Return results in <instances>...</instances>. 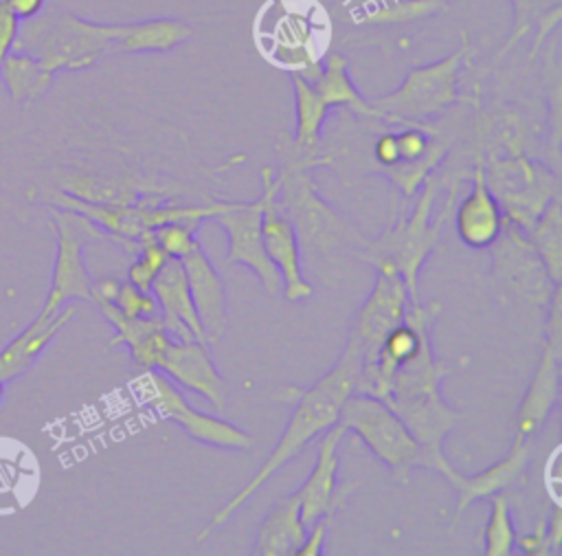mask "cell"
Segmentation results:
<instances>
[{"mask_svg":"<svg viewBox=\"0 0 562 556\" xmlns=\"http://www.w3.org/2000/svg\"><path fill=\"white\" fill-rule=\"evenodd\" d=\"M360 352L353 341L347 338V345L336 360V365L323 374L312 387L305 391H296V402L292 409V415L274 444L268 459L259 466V470L241 486V490L231 497L224 508H220L211 521L204 525V530L198 534V541L209 538L217 527H222L246 501L255 497V492L290 459H294L305 444H310L314 437H318L323 431L334 426L340 415V407L347 400V396L353 391L358 374H360Z\"/></svg>","mask_w":562,"mask_h":556,"instance_id":"obj_1","label":"cell"},{"mask_svg":"<svg viewBox=\"0 0 562 556\" xmlns=\"http://www.w3.org/2000/svg\"><path fill=\"white\" fill-rule=\"evenodd\" d=\"M443 374L446 365L435 356L430 332H426L415 354L395 369L382 398L430 453H443V440L459 420V413L441 398Z\"/></svg>","mask_w":562,"mask_h":556,"instance_id":"obj_2","label":"cell"},{"mask_svg":"<svg viewBox=\"0 0 562 556\" xmlns=\"http://www.w3.org/2000/svg\"><path fill=\"white\" fill-rule=\"evenodd\" d=\"M116 33V22H92L68 11L48 9L20 22L13 48L57 75L61 70H83L114 53Z\"/></svg>","mask_w":562,"mask_h":556,"instance_id":"obj_3","label":"cell"},{"mask_svg":"<svg viewBox=\"0 0 562 556\" xmlns=\"http://www.w3.org/2000/svg\"><path fill=\"white\" fill-rule=\"evenodd\" d=\"M459 185L461 182H457V180L450 185L446 204H443L439 218L432 220L437 178L430 176L422 185V193L417 196V202H415V209L411 211V215H400L393 229L384 231L378 240L362 244L360 257L364 262H369L371 266H375L380 262L393 264V268L402 275V279L406 283L411 303L422 301L419 288H417V277H419V270H422L424 262L428 259V255L437 248L439 235H441V229H443L448 215H452V211H454L452 207H454Z\"/></svg>","mask_w":562,"mask_h":556,"instance_id":"obj_4","label":"cell"},{"mask_svg":"<svg viewBox=\"0 0 562 556\" xmlns=\"http://www.w3.org/2000/svg\"><path fill=\"white\" fill-rule=\"evenodd\" d=\"M338 424L351 431L384 464L397 481H408L413 468L424 466L437 470L446 459L443 453H430L406 429L402 418L380 398L351 391L340 407Z\"/></svg>","mask_w":562,"mask_h":556,"instance_id":"obj_5","label":"cell"},{"mask_svg":"<svg viewBox=\"0 0 562 556\" xmlns=\"http://www.w3.org/2000/svg\"><path fill=\"white\" fill-rule=\"evenodd\" d=\"M474 53L468 33H463V42L448 57L411 68L404 81L389 94L371 99V108L378 112L380 121L406 125L422 123L446 108L463 101L459 92V68Z\"/></svg>","mask_w":562,"mask_h":556,"instance_id":"obj_6","label":"cell"},{"mask_svg":"<svg viewBox=\"0 0 562 556\" xmlns=\"http://www.w3.org/2000/svg\"><path fill=\"white\" fill-rule=\"evenodd\" d=\"M485 180L503 211V220L512 222L522 233H527L547 204L560 196L558 174L522 154H485Z\"/></svg>","mask_w":562,"mask_h":556,"instance_id":"obj_7","label":"cell"},{"mask_svg":"<svg viewBox=\"0 0 562 556\" xmlns=\"http://www.w3.org/2000/svg\"><path fill=\"white\" fill-rule=\"evenodd\" d=\"M140 391L154 413L180 424V429L200 444L228 451H246L255 446V437L244 429L217 415H206L193 409L182 391L176 387V382L158 374V369L145 371V378L140 380Z\"/></svg>","mask_w":562,"mask_h":556,"instance_id":"obj_8","label":"cell"},{"mask_svg":"<svg viewBox=\"0 0 562 556\" xmlns=\"http://www.w3.org/2000/svg\"><path fill=\"white\" fill-rule=\"evenodd\" d=\"M408 303L411 299L406 283L402 275L393 268V264H375V283L360 310L356 312L349 332V341L356 343L362 358L360 374L373 367L382 341L395 325L404 321Z\"/></svg>","mask_w":562,"mask_h":556,"instance_id":"obj_9","label":"cell"},{"mask_svg":"<svg viewBox=\"0 0 562 556\" xmlns=\"http://www.w3.org/2000/svg\"><path fill=\"white\" fill-rule=\"evenodd\" d=\"M55 235H57V248H55L50 290L37 316L55 314L70 299L90 301L92 279L83 262V246L90 237H99L101 231L83 215L70 209H59L55 211Z\"/></svg>","mask_w":562,"mask_h":556,"instance_id":"obj_10","label":"cell"},{"mask_svg":"<svg viewBox=\"0 0 562 556\" xmlns=\"http://www.w3.org/2000/svg\"><path fill=\"white\" fill-rule=\"evenodd\" d=\"M261 240L268 259L281 275L283 297L292 303L310 299L314 288L303 277L299 235L279 204V178L272 167L261 169Z\"/></svg>","mask_w":562,"mask_h":556,"instance_id":"obj_11","label":"cell"},{"mask_svg":"<svg viewBox=\"0 0 562 556\" xmlns=\"http://www.w3.org/2000/svg\"><path fill=\"white\" fill-rule=\"evenodd\" d=\"M492 246L496 277H501L503 283L518 297L547 308L558 283L551 281L527 235L512 222L503 220L501 235L492 242Z\"/></svg>","mask_w":562,"mask_h":556,"instance_id":"obj_12","label":"cell"},{"mask_svg":"<svg viewBox=\"0 0 562 556\" xmlns=\"http://www.w3.org/2000/svg\"><path fill=\"white\" fill-rule=\"evenodd\" d=\"M215 222L224 229L228 240L226 262L250 268L268 294H281V275L268 259L261 240V196L255 202L235 200L231 209L215 215Z\"/></svg>","mask_w":562,"mask_h":556,"instance_id":"obj_13","label":"cell"},{"mask_svg":"<svg viewBox=\"0 0 562 556\" xmlns=\"http://www.w3.org/2000/svg\"><path fill=\"white\" fill-rule=\"evenodd\" d=\"M345 435H347V429L338 422L318 435L321 440L316 451V464L310 470L303 486L296 490L299 505H301V521L305 527H310L318 519H331L334 512L342 505L345 497L353 490L351 483L338 488V466H340L338 446Z\"/></svg>","mask_w":562,"mask_h":556,"instance_id":"obj_14","label":"cell"},{"mask_svg":"<svg viewBox=\"0 0 562 556\" xmlns=\"http://www.w3.org/2000/svg\"><path fill=\"white\" fill-rule=\"evenodd\" d=\"M472 189L452 211L454 229L461 242L470 248H487L501 235L503 211L485 180V147L481 127L474 121V167L470 174Z\"/></svg>","mask_w":562,"mask_h":556,"instance_id":"obj_15","label":"cell"},{"mask_svg":"<svg viewBox=\"0 0 562 556\" xmlns=\"http://www.w3.org/2000/svg\"><path fill=\"white\" fill-rule=\"evenodd\" d=\"M171 382L178 387L193 391L209 400L215 411H224L226 407V382L217 371L206 343L202 341H178L171 338L162 363L158 367Z\"/></svg>","mask_w":562,"mask_h":556,"instance_id":"obj_16","label":"cell"},{"mask_svg":"<svg viewBox=\"0 0 562 556\" xmlns=\"http://www.w3.org/2000/svg\"><path fill=\"white\" fill-rule=\"evenodd\" d=\"M527 462H529V440L518 437V435H516L509 453L503 459H498L490 468H485L481 472H474V475H461L448 464V459H443L437 466V472L457 492L454 519H459L470 503H474L479 499H490L492 494L503 492L505 488H509L525 472Z\"/></svg>","mask_w":562,"mask_h":556,"instance_id":"obj_17","label":"cell"},{"mask_svg":"<svg viewBox=\"0 0 562 556\" xmlns=\"http://www.w3.org/2000/svg\"><path fill=\"white\" fill-rule=\"evenodd\" d=\"M151 294L158 303V314L167 332L171 334V338H178V341L195 338L206 343L202 323L198 319V312L191 299L189 279L180 259L169 257L165 262V266L160 268V273L151 283Z\"/></svg>","mask_w":562,"mask_h":556,"instance_id":"obj_18","label":"cell"},{"mask_svg":"<svg viewBox=\"0 0 562 556\" xmlns=\"http://www.w3.org/2000/svg\"><path fill=\"white\" fill-rule=\"evenodd\" d=\"M189 279L191 299L202 323L206 343H217L228 325V294L226 286L198 244L187 257L180 259Z\"/></svg>","mask_w":562,"mask_h":556,"instance_id":"obj_19","label":"cell"},{"mask_svg":"<svg viewBox=\"0 0 562 556\" xmlns=\"http://www.w3.org/2000/svg\"><path fill=\"white\" fill-rule=\"evenodd\" d=\"M105 321L114 327V338L110 341V347L127 345L132 360L149 371L158 369L162 363V356L171 343V334L167 332L160 314L154 316H127L123 314L114 303L103 301L97 303Z\"/></svg>","mask_w":562,"mask_h":556,"instance_id":"obj_20","label":"cell"},{"mask_svg":"<svg viewBox=\"0 0 562 556\" xmlns=\"http://www.w3.org/2000/svg\"><path fill=\"white\" fill-rule=\"evenodd\" d=\"M77 305H61L50 316H35L15 338L0 349V380L11 382L22 376L37 356L53 343V338L70 323Z\"/></svg>","mask_w":562,"mask_h":556,"instance_id":"obj_21","label":"cell"},{"mask_svg":"<svg viewBox=\"0 0 562 556\" xmlns=\"http://www.w3.org/2000/svg\"><path fill=\"white\" fill-rule=\"evenodd\" d=\"M292 90H294V138L292 154H285V165L312 167L321 165L316 156L321 145L323 123L329 114V108L318 97L314 86L301 75L292 73Z\"/></svg>","mask_w":562,"mask_h":556,"instance_id":"obj_22","label":"cell"},{"mask_svg":"<svg viewBox=\"0 0 562 556\" xmlns=\"http://www.w3.org/2000/svg\"><path fill=\"white\" fill-rule=\"evenodd\" d=\"M560 398V354L542 345V354L516 413V435L531 440L551 415Z\"/></svg>","mask_w":562,"mask_h":556,"instance_id":"obj_23","label":"cell"},{"mask_svg":"<svg viewBox=\"0 0 562 556\" xmlns=\"http://www.w3.org/2000/svg\"><path fill=\"white\" fill-rule=\"evenodd\" d=\"M307 527L301 521L296 492L279 499L257 530L252 556H294L305 538Z\"/></svg>","mask_w":562,"mask_h":556,"instance_id":"obj_24","label":"cell"},{"mask_svg":"<svg viewBox=\"0 0 562 556\" xmlns=\"http://www.w3.org/2000/svg\"><path fill=\"white\" fill-rule=\"evenodd\" d=\"M193 29L176 18L119 22L114 53H165L184 44Z\"/></svg>","mask_w":562,"mask_h":556,"instance_id":"obj_25","label":"cell"},{"mask_svg":"<svg viewBox=\"0 0 562 556\" xmlns=\"http://www.w3.org/2000/svg\"><path fill=\"white\" fill-rule=\"evenodd\" d=\"M312 86L329 110L345 108L367 119H380L378 112L371 108V103L353 86L349 75V62L340 53H329L321 62V73L312 81Z\"/></svg>","mask_w":562,"mask_h":556,"instance_id":"obj_26","label":"cell"},{"mask_svg":"<svg viewBox=\"0 0 562 556\" xmlns=\"http://www.w3.org/2000/svg\"><path fill=\"white\" fill-rule=\"evenodd\" d=\"M0 77L9 94L20 103H31L40 99L55 79V75L46 70L37 59L15 48L4 57L0 66Z\"/></svg>","mask_w":562,"mask_h":556,"instance_id":"obj_27","label":"cell"},{"mask_svg":"<svg viewBox=\"0 0 562 556\" xmlns=\"http://www.w3.org/2000/svg\"><path fill=\"white\" fill-rule=\"evenodd\" d=\"M538 257L542 259L553 283H560L562 277V215H560V196L553 198L547 209L538 215L531 229L525 233Z\"/></svg>","mask_w":562,"mask_h":556,"instance_id":"obj_28","label":"cell"},{"mask_svg":"<svg viewBox=\"0 0 562 556\" xmlns=\"http://www.w3.org/2000/svg\"><path fill=\"white\" fill-rule=\"evenodd\" d=\"M448 147H450V143L446 138H439L437 145L424 158L413 160V163H397V165L384 167V174L402 191L404 200H411L422 189V185L432 176L435 167L443 160Z\"/></svg>","mask_w":562,"mask_h":556,"instance_id":"obj_29","label":"cell"},{"mask_svg":"<svg viewBox=\"0 0 562 556\" xmlns=\"http://www.w3.org/2000/svg\"><path fill=\"white\" fill-rule=\"evenodd\" d=\"M514 523L509 501L503 492L490 497V516L483 530V554L485 556H509L514 552Z\"/></svg>","mask_w":562,"mask_h":556,"instance_id":"obj_30","label":"cell"},{"mask_svg":"<svg viewBox=\"0 0 562 556\" xmlns=\"http://www.w3.org/2000/svg\"><path fill=\"white\" fill-rule=\"evenodd\" d=\"M138 253L136 259L130 264L127 268V281L132 286H136L138 290L151 292V283L156 279V275L160 273V268L165 266V262L169 259L167 253L160 248V244L154 237V231L147 229L143 231L138 237Z\"/></svg>","mask_w":562,"mask_h":556,"instance_id":"obj_31","label":"cell"},{"mask_svg":"<svg viewBox=\"0 0 562 556\" xmlns=\"http://www.w3.org/2000/svg\"><path fill=\"white\" fill-rule=\"evenodd\" d=\"M443 0H389L375 4L367 15V24H404L417 22L439 11Z\"/></svg>","mask_w":562,"mask_h":556,"instance_id":"obj_32","label":"cell"},{"mask_svg":"<svg viewBox=\"0 0 562 556\" xmlns=\"http://www.w3.org/2000/svg\"><path fill=\"white\" fill-rule=\"evenodd\" d=\"M509 4H512L514 24H512V33L507 35V40L501 46V51L496 53V57H503L527 33H531L544 13H549L551 9L562 7V0H509Z\"/></svg>","mask_w":562,"mask_h":556,"instance_id":"obj_33","label":"cell"},{"mask_svg":"<svg viewBox=\"0 0 562 556\" xmlns=\"http://www.w3.org/2000/svg\"><path fill=\"white\" fill-rule=\"evenodd\" d=\"M195 229L198 226H191L187 222H165L151 231L160 248L167 253V257L182 259L198 246Z\"/></svg>","mask_w":562,"mask_h":556,"instance_id":"obj_34","label":"cell"},{"mask_svg":"<svg viewBox=\"0 0 562 556\" xmlns=\"http://www.w3.org/2000/svg\"><path fill=\"white\" fill-rule=\"evenodd\" d=\"M110 303H114L127 316H154V314H158V303H156L154 294L145 292V290H138L130 281L119 283V290H116V294Z\"/></svg>","mask_w":562,"mask_h":556,"instance_id":"obj_35","label":"cell"},{"mask_svg":"<svg viewBox=\"0 0 562 556\" xmlns=\"http://www.w3.org/2000/svg\"><path fill=\"white\" fill-rule=\"evenodd\" d=\"M562 283L553 288L549 299V319L544 323V345H549L555 354H562Z\"/></svg>","mask_w":562,"mask_h":556,"instance_id":"obj_36","label":"cell"},{"mask_svg":"<svg viewBox=\"0 0 562 556\" xmlns=\"http://www.w3.org/2000/svg\"><path fill=\"white\" fill-rule=\"evenodd\" d=\"M514 545H518V549L527 556H549L551 552V541L547 534V519H538L536 527L522 536L516 534Z\"/></svg>","mask_w":562,"mask_h":556,"instance_id":"obj_37","label":"cell"},{"mask_svg":"<svg viewBox=\"0 0 562 556\" xmlns=\"http://www.w3.org/2000/svg\"><path fill=\"white\" fill-rule=\"evenodd\" d=\"M327 530H329V519H318L312 523L305 532L303 543L299 545L294 556H321L325 552V541H327Z\"/></svg>","mask_w":562,"mask_h":556,"instance_id":"obj_38","label":"cell"},{"mask_svg":"<svg viewBox=\"0 0 562 556\" xmlns=\"http://www.w3.org/2000/svg\"><path fill=\"white\" fill-rule=\"evenodd\" d=\"M18 26H20V20H15L11 15V11L0 2V66H2L4 57L13 51Z\"/></svg>","mask_w":562,"mask_h":556,"instance_id":"obj_39","label":"cell"},{"mask_svg":"<svg viewBox=\"0 0 562 556\" xmlns=\"http://www.w3.org/2000/svg\"><path fill=\"white\" fill-rule=\"evenodd\" d=\"M15 20L24 22V20H31L35 18L37 13L44 11V4L46 0H0Z\"/></svg>","mask_w":562,"mask_h":556,"instance_id":"obj_40","label":"cell"},{"mask_svg":"<svg viewBox=\"0 0 562 556\" xmlns=\"http://www.w3.org/2000/svg\"><path fill=\"white\" fill-rule=\"evenodd\" d=\"M547 534L551 541V552L560 554V545H562V508L555 503L549 519H547Z\"/></svg>","mask_w":562,"mask_h":556,"instance_id":"obj_41","label":"cell"},{"mask_svg":"<svg viewBox=\"0 0 562 556\" xmlns=\"http://www.w3.org/2000/svg\"><path fill=\"white\" fill-rule=\"evenodd\" d=\"M4 380H0V404H2V400H4V393H7V389H4Z\"/></svg>","mask_w":562,"mask_h":556,"instance_id":"obj_42","label":"cell"}]
</instances>
